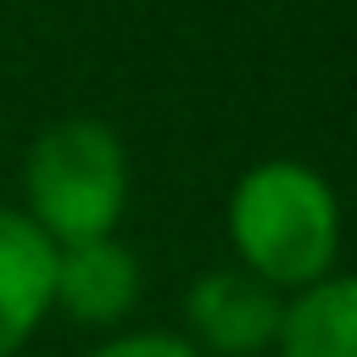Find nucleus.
Returning <instances> with one entry per match:
<instances>
[{
	"instance_id": "obj_1",
	"label": "nucleus",
	"mask_w": 357,
	"mask_h": 357,
	"mask_svg": "<svg viewBox=\"0 0 357 357\" xmlns=\"http://www.w3.org/2000/svg\"><path fill=\"white\" fill-rule=\"evenodd\" d=\"M223 234L234 268L296 296L329 279L340 262V195L312 162L262 156L229 184Z\"/></svg>"
},
{
	"instance_id": "obj_2",
	"label": "nucleus",
	"mask_w": 357,
	"mask_h": 357,
	"mask_svg": "<svg viewBox=\"0 0 357 357\" xmlns=\"http://www.w3.org/2000/svg\"><path fill=\"white\" fill-rule=\"evenodd\" d=\"M22 212L56 240L117 234L128 212V145L95 112L45 123L22 156Z\"/></svg>"
},
{
	"instance_id": "obj_3",
	"label": "nucleus",
	"mask_w": 357,
	"mask_h": 357,
	"mask_svg": "<svg viewBox=\"0 0 357 357\" xmlns=\"http://www.w3.org/2000/svg\"><path fill=\"white\" fill-rule=\"evenodd\" d=\"M284 290L262 284L257 273L245 268H206L201 279L184 284V340L201 351V357H262L273 351L279 340V324H284Z\"/></svg>"
},
{
	"instance_id": "obj_4",
	"label": "nucleus",
	"mask_w": 357,
	"mask_h": 357,
	"mask_svg": "<svg viewBox=\"0 0 357 357\" xmlns=\"http://www.w3.org/2000/svg\"><path fill=\"white\" fill-rule=\"evenodd\" d=\"M145 290L139 251L117 234L56 245V312L84 329H117Z\"/></svg>"
},
{
	"instance_id": "obj_5",
	"label": "nucleus",
	"mask_w": 357,
	"mask_h": 357,
	"mask_svg": "<svg viewBox=\"0 0 357 357\" xmlns=\"http://www.w3.org/2000/svg\"><path fill=\"white\" fill-rule=\"evenodd\" d=\"M50 312H56V240L22 206H0V357H17Z\"/></svg>"
},
{
	"instance_id": "obj_6",
	"label": "nucleus",
	"mask_w": 357,
	"mask_h": 357,
	"mask_svg": "<svg viewBox=\"0 0 357 357\" xmlns=\"http://www.w3.org/2000/svg\"><path fill=\"white\" fill-rule=\"evenodd\" d=\"M273 357H357V273H329L284 301Z\"/></svg>"
},
{
	"instance_id": "obj_7",
	"label": "nucleus",
	"mask_w": 357,
	"mask_h": 357,
	"mask_svg": "<svg viewBox=\"0 0 357 357\" xmlns=\"http://www.w3.org/2000/svg\"><path fill=\"white\" fill-rule=\"evenodd\" d=\"M84 357H201L178 329H123L106 335L100 346H89Z\"/></svg>"
}]
</instances>
